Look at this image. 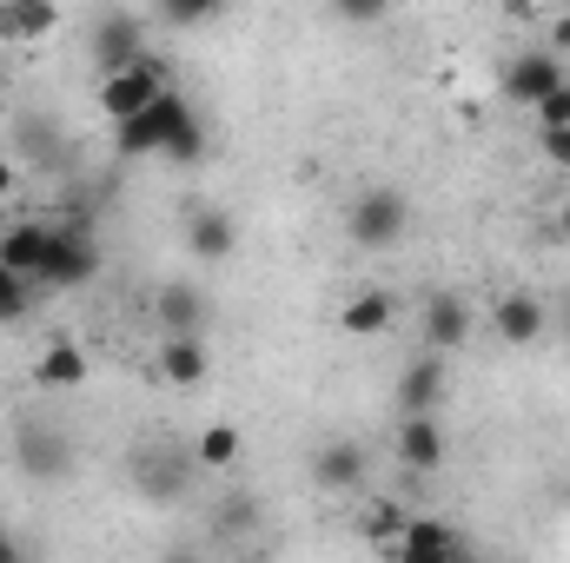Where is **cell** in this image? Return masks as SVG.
Instances as JSON below:
<instances>
[{"label": "cell", "instance_id": "cell-18", "mask_svg": "<svg viewBox=\"0 0 570 563\" xmlns=\"http://www.w3.org/2000/svg\"><path fill=\"white\" fill-rule=\"evenodd\" d=\"M153 312H159V325H166V338H199V325H206V298L193 292V285H159V298H153Z\"/></svg>", "mask_w": 570, "mask_h": 563}, {"label": "cell", "instance_id": "cell-15", "mask_svg": "<svg viewBox=\"0 0 570 563\" xmlns=\"http://www.w3.org/2000/svg\"><path fill=\"white\" fill-rule=\"evenodd\" d=\"M464 338H471V305H464L458 292H438V298H425V352H431V358L458 352Z\"/></svg>", "mask_w": 570, "mask_h": 563}, {"label": "cell", "instance_id": "cell-34", "mask_svg": "<svg viewBox=\"0 0 570 563\" xmlns=\"http://www.w3.org/2000/svg\"><path fill=\"white\" fill-rule=\"evenodd\" d=\"M558 318H564V338H570V298H564V312H558Z\"/></svg>", "mask_w": 570, "mask_h": 563}, {"label": "cell", "instance_id": "cell-20", "mask_svg": "<svg viewBox=\"0 0 570 563\" xmlns=\"http://www.w3.org/2000/svg\"><path fill=\"white\" fill-rule=\"evenodd\" d=\"M47 33H60V7H47V0H13V7H0V40L33 47V40H47Z\"/></svg>", "mask_w": 570, "mask_h": 563}, {"label": "cell", "instance_id": "cell-8", "mask_svg": "<svg viewBox=\"0 0 570 563\" xmlns=\"http://www.w3.org/2000/svg\"><path fill=\"white\" fill-rule=\"evenodd\" d=\"M153 47H146V13L134 7H107L100 20H94V60H100V80L107 73H127L134 60H146Z\"/></svg>", "mask_w": 570, "mask_h": 563}, {"label": "cell", "instance_id": "cell-31", "mask_svg": "<svg viewBox=\"0 0 570 563\" xmlns=\"http://www.w3.org/2000/svg\"><path fill=\"white\" fill-rule=\"evenodd\" d=\"M13 192H20V166H13V159H7V152H0V206H7V199H13Z\"/></svg>", "mask_w": 570, "mask_h": 563}, {"label": "cell", "instance_id": "cell-14", "mask_svg": "<svg viewBox=\"0 0 570 563\" xmlns=\"http://www.w3.org/2000/svg\"><path fill=\"white\" fill-rule=\"evenodd\" d=\"M233 246H239V226H233V213H219V206H199V213L186 219V253H193L199 266H219V259H233Z\"/></svg>", "mask_w": 570, "mask_h": 563}, {"label": "cell", "instance_id": "cell-19", "mask_svg": "<svg viewBox=\"0 0 570 563\" xmlns=\"http://www.w3.org/2000/svg\"><path fill=\"white\" fill-rule=\"evenodd\" d=\"M47 233H53V226H40V219H13V226L0 233V266L20 273V279H33V273H40V253H47Z\"/></svg>", "mask_w": 570, "mask_h": 563}, {"label": "cell", "instance_id": "cell-33", "mask_svg": "<svg viewBox=\"0 0 570 563\" xmlns=\"http://www.w3.org/2000/svg\"><path fill=\"white\" fill-rule=\"evenodd\" d=\"M558 233H564V239H570V199H564V213H558Z\"/></svg>", "mask_w": 570, "mask_h": 563}, {"label": "cell", "instance_id": "cell-1", "mask_svg": "<svg viewBox=\"0 0 570 563\" xmlns=\"http://www.w3.org/2000/svg\"><path fill=\"white\" fill-rule=\"evenodd\" d=\"M114 152H127V159L159 152V159H173V166H199V159H206V127H199L193 100L173 87V93H159L146 113H134V120L114 127Z\"/></svg>", "mask_w": 570, "mask_h": 563}, {"label": "cell", "instance_id": "cell-4", "mask_svg": "<svg viewBox=\"0 0 570 563\" xmlns=\"http://www.w3.org/2000/svg\"><path fill=\"white\" fill-rule=\"evenodd\" d=\"M159 93H173V67H166L159 53H146V60H134L127 73H107V80H100V113L120 127V120L146 113Z\"/></svg>", "mask_w": 570, "mask_h": 563}, {"label": "cell", "instance_id": "cell-22", "mask_svg": "<svg viewBox=\"0 0 570 563\" xmlns=\"http://www.w3.org/2000/svg\"><path fill=\"white\" fill-rule=\"evenodd\" d=\"M239 451H246L239 424H206V431H199V444H193V464H199V471H233V464H239Z\"/></svg>", "mask_w": 570, "mask_h": 563}, {"label": "cell", "instance_id": "cell-26", "mask_svg": "<svg viewBox=\"0 0 570 563\" xmlns=\"http://www.w3.org/2000/svg\"><path fill=\"white\" fill-rule=\"evenodd\" d=\"M558 127H570V80L544 100V107H538V134H558Z\"/></svg>", "mask_w": 570, "mask_h": 563}, {"label": "cell", "instance_id": "cell-24", "mask_svg": "<svg viewBox=\"0 0 570 563\" xmlns=\"http://www.w3.org/2000/svg\"><path fill=\"white\" fill-rule=\"evenodd\" d=\"M13 146H20V159H33V166H53V159H60V127H53L47 113H20Z\"/></svg>", "mask_w": 570, "mask_h": 563}, {"label": "cell", "instance_id": "cell-32", "mask_svg": "<svg viewBox=\"0 0 570 563\" xmlns=\"http://www.w3.org/2000/svg\"><path fill=\"white\" fill-rule=\"evenodd\" d=\"M159 563H206V557H199V551H186V544H166V551H159Z\"/></svg>", "mask_w": 570, "mask_h": 563}, {"label": "cell", "instance_id": "cell-11", "mask_svg": "<svg viewBox=\"0 0 570 563\" xmlns=\"http://www.w3.org/2000/svg\"><path fill=\"white\" fill-rule=\"evenodd\" d=\"M365 471H372V451H365L358 437H325V444L312 451V484H318V491H358Z\"/></svg>", "mask_w": 570, "mask_h": 563}, {"label": "cell", "instance_id": "cell-27", "mask_svg": "<svg viewBox=\"0 0 570 563\" xmlns=\"http://www.w3.org/2000/svg\"><path fill=\"white\" fill-rule=\"evenodd\" d=\"M538 152H544L551 166H564V172H570V127H558V134H538Z\"/></svg>", "mask_w": 570, "mask_h": 563}, {"label": "cell", "instance_id": "cell-30", "mask_svg": "<svg viewBox=\"0 0 570 563\" xmlns=\"http://www.w3.org/2000/svg\"><path fill=\"white\" fill-rule=\"evenodd\" d=\"M166 20L173 27H199V20H213V7H166Z\"/></svg>", "mask_w": 570, "mask_h": 563}, {"label": "cell", "instance_id": "cell-13", "mask_svg": "<svg viewBox=\"0 0 570 563\" xmlns=\"http://www.w3.org/2000/svg\"><path fill=\"white\" fill-rule=\"evenodd\" d=\"M444 457H451L444 418H399V464H405L412 477H431V471H444Z\"/></svg>", "mask_w": 570, "mask_h": 563}, {"label": "cell", "instance_id": "cell-6", "mask_svg": "<svg viewBox=\"0 0 570 563\" xmlns=\"http://www.w3.org/2000/svg\"><path fill=\"white\" fill-rule=\"evenodd\" d=\"M13 464L33 484H60L73 471V437L53 418H20V431H13Z\"/></svg>", "mask_w": 570, "mask_h": 563}, {"label": "cell", "instance_id": "cell-23", "mask_svg": "<svg viewBox=\"0 0 570 563\" xmlns=\"http://www.w3.org/2000/svg\"><path fill=\"white\" fill-rule=\"evenodd\" d=\"M159 378H166V385H199V378H206V345H199V338H166Z\"/></svg>", "mask_w": 570, "mask_h": 563}, {"label": "cell", "instance_id": "cell-28", "mask_svg": "<svg viewBox=\"0 0 570 563\" xmlns=\"http://www.w3.org/2000/svg\"><path fill=\"white\" fill-rule=\"evenodd\" d=\"M544 27H551V40H544V47H551V53L564 60V53H570V13H551Z\"/></svg>", "mask_w": 570, "mask_h": 563}, {"label": "cell", "instance_id": "cell-35", "mask_svg": "<svg viewBox=\"0 0 570 563\" xmlns=\"http://www.w3.org/2000/svg\"><path fill=\"white\" fill-rule=\"evenodd\" d=\"M0 93H7V73H0Z\"/></svg>", "mask_w": 570, "mask_h": 563}, {"label": "cell", "instance_id": "cell-7", "mask_svg": "<svg viewBox=\"0 0 570 563\" xmlns=\"http://www.w3.org/2000/svg\"><path fill=\"white\" fill-rule=\"evenodd\" d=\"M385 563H478V551L464 544V531H458L451 517H419V511H412L405 537L385 551Z\"/></svg>", "mask_w": 570, "mask_h": 563}, {"label": "cell", "instance_id": "cell-16", "mask_svg": "<svg viewBox=\"0 0 570 563\" xmlns=\"http://www.w3.org/2000/svg\"><path fill=\"white\" fill-rule=\"evenodd\" d=\"M33 385L40 392H80L87 385V352L73 338H53L40 358H33Z\"/></svg>", "mask_w": 570, "mask_h": 563}, {"label": "cell", "instance_id": "cell-3", "mask_svg": "<svg viewBox=\"0 0 570 563\" xmlns=\"http://www.w3.org/2000/svg\"><path fill=\"white\" fill-rule=\"evenodd\" d=\"M405 226H412V206H405L399 186H365V192L345 206V233H352V246H365V253H392V246L405 239Z\"/></svg>", "mask_w": 570, "mask_h": 563}, {"label": "cell", "instance_id": "cell-36", "mask_svg": "<svg viewBox=\"0 0 570 563\" xmlns=\"http://www.w3.org/2000/svg\"><path fill=\"white\" fill-rule=\"evenodd\" d=\"M253 563H266V557H253Z\"/></svg>", "mask_w": 570, "mask_h": 563}, {"label": "cell", "instance_id": "cell-21", "mask_svg": "<svg viewBox=\"0 0 570 563\" xmlns=\"http://www.w3.org/2000/svg\"><path fill=\"white\" fill-rule=\"evenodd\" d=\"M405 524H412V511H405L399 497H372V504H365V517H358V537L385 557V551L405 537Z\"/></svg>", "mask_w": 570, "mask_h": 563}, {"label": "cell", "instance_id": "cell-9", "mask_svg": "<svg viewBox=\"0 0 570 563\" xmlns=\"http://www.w3.org/2000/svg\"><path fill=\"white\" fill-rule=\"evenodd\" d=\"M570 73H564V60L551 53V47H531V53H511V67H504V100L511 107H544L558 87H564Z\"/></svg>", "mask_w": 570, "mask_h": 563}, {"label": "cell", "instance_id": "cell-10", "mask_svg": "<svg viewBox=\"0 0 570 563\" xmlns=\"http://www.w3.org/2000/svg\"><path fill=\"white\" fill-rule=\"evenodd\" d=\"M444 392H451V372L444 358H412L399 372V418H444Z\"/></svg>", "mask_w": 570, "mask_h": 563}, {"label": "cell", "instance_id": "cell-12", "mask_svg": "<svg viewBox=\"0 0 570 563\" xmlns=\"http://www.w3.org/2000/svg\"><path fill=\"white\" fill-rule=\"evenodd\" d=\"M491 325H498L504 345H538V338L551 332V305H544L538 292H504V298L491 305Z\"/></svg>", "mask_w": 570, "mask_h": 563}, {"label": "cell", "instance_id": "cell-2", "mask_svg": "<svg viewBox=\"0 0 570 563\" xmlns=\"http://www.w3.org/2000/svg\"><path fill=\"white\" fill-rule=\"evenodd\" d=\"M94 279H100L94 219H87V213H73L67 226H53V233H47V253H40L33 285H40V292H80V285H94Z\"/></svg>", "mask_w": 570, "mask_h": 563}, {"label": "cell", "instance_id": "cell-17", "mask_svg": "<svg viewBox=\"0 0 570 563\" xmlns=\"http://www.w3.org/2000/svg\"><path fill=\"white\" fill-rule=\"evenodd\" d=\"M392 292L385 285H365V292H352L345 305H338V332H352V338H379L385 325H392Z\"/></svg>", "mask_w": 570, "mask_h": 563}, {"label": "cell", "instance_id": "cell-5", "mask_svg": "<svg viewBox=\"0 0 570 563\" xmlns=\"http://www.w3.org/2000/svg\"><path fill=\"white\" fill-rule=\"evenodd\" d=\"M193 451H179V444H140L134 451V464H127V477H134V491H140L146 504H179L186 497V484H193Z\"/></svg>", "mask_w": 570, "mask_h": 563}, {"label": "cell", "instance_id": "cell-25", "mask_svg": "<svg viewBox=\"0 0 570 563\" xmlns=\"http://www.w3.org/2000/svg\"><path fill=\"white\" fill-rule=\"evenodd\" d=\"M33 298H40V285L20 279V273H7L0 266V325H20L27 312H33Z\"/></svg>", "mask_w": 570, "mask_h": 563}, {"label": "cell", "instance_id": "cell-29", "mask_svg": "<svg viewBox=\"0 0 570 563\" xmlns=\"http://www.w3.org/2000/svg\"><path fill=\"white\" fill-rule=\"evenodd\" d=\"M0 563H33V551H27L13 531H0Z\"/></svg>", "mask_w": 570, "mask_h": 563}]
</instances>
